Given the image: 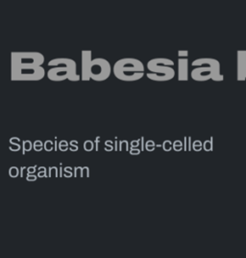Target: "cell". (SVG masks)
<instances>
[{"label":"cell","instance_id":"6da1fadb","mask_svg":"<svg viewBox=\"0 0 246 258\" xmlns=\"http://www.w3.org/2000/svg\"><path fill=\"white\" fill-rule=\"evenodd\" d=\"M44 58L37 52H13L12 53V79L31 81L40 80L44 76L42 64Z\"/></svg>","mask_w":246,"mask_h":258},{"label":"cell","instance_id":"7a4b0ae2","mask_svg":"<svg viewBox=\"0 0 246 258\" xmlns=\"http://www.w3.org/2000/svg\"><path fill=\"white\" fill-rule=\"evenodd\" d=\"M112 67L106 59L97 58L92 60V51H82V79L89 81L93 79L95 81H104L111 75Z\"/></svg>","mask_w":246,"mask_h":258},{"label":"cell","instance_id":"3957f363","mask_svg":"<svg viewBox=\"0 0 246 258\" xmlns=\"http://www.w3.org/2000/svg\"><path fill=\"white\" fill-rule=\"evenodd\" d=\"M144 64L136 58H123L114 64L115 76L124 82H135L144 76Z\"/></svg>","mask_w":246,"mask_h":258},{"label":"cell","instance_id":"277c9868","mask_svg":"<svg viewBox=\"0 0 246 258\" xmlns=\"http://www.w3.org/2000/svg\"><path fill=\"white\" fill-rule=\"evenodd\" d=\"M49 66L53 67L47 73L50 80L63 81L64 79H69L70 81H78L80 79L76 73V63L71 59L59 58L50 61Z\"/></svg>","mask_w":246,"mask_h":258},{"label":"cell","instance_id":"5b68a950","mask_svg":"<svg viewBox=\"0 0 246 258\" xmlns=\"http://www.w3.org/2000/svg\"><path fill=\"white\" fill-rule=\"evenodd\" d=\"M174 62L169 58H155L147 63L149 74L146 76L152 81L166 82L170 81L176 76L174 69Z\"/></svg>","mask_w":246,"mask_h":258},{"label":"cell","instance_id":"8992f818","mask_svg":"<svg viewBox=\"0 0 246 258\" xmlns=\"http://www.w3.org/2000/svg\"><path fill=\"white\" fill-rule=\"evenodd\" d=\"M193 67H209L213 72V81L215 82H221L224 80V76L221 75V66L219 61L214 58H199L194 60L192 63Z\"/></svg>","mask_w":246,"mask_h":258},{"label":"cell","instance_id":"52a82bcc","mask_svg":"<svg viewBox=\"0 0 246 258\" xmlns=\"http://www.w3.org/2000/svg\"><path fill=\"white\" fill-rule=\"evenodd\" d=\"M191 76L196 82H206L213 79V72L209 67H197L192 71Z\"/></svg>","mask_w":246,"mask_h":258},{"label":"cell","instance_id":"ba28073f","mask_svg":"<svg viewBox=\"0 0 246 258\" xmlns=\"http://www.w3.org/2000/svg\"><path fill=\"white\" fill-rule=\"evenodd\" d=\"M246 50H237V80L245 79Z\"/></svg>","mask_w":246,"mask_h":258},{"label":"cell","instance_id":"9c48e42d","mask_svg":"<svg viewBox=\"0 0 246 258\" xmlns=\"http://www.w3.org/2000/svg\"><path fill=\"white\" fill-rule=\"evenodd\" d=\"M189 79V59L179 58L178 59V80L187 81Z\"/></svg>","mask_w":246,"mask_h":258},{"label":"cell","instance_id":"30bf717a","mask_svg":"<svg viewBox=\"0 0 246 258\" xmlns=\"http://www.w3.org/2000/svg\"><path fill=\"white\" fill-rule=\"evenodd\" d=\"M178 56H179V58H188L189 51L188 50H179L178 51Z\"/></svg>","mask_w":246,"mask_h":258},{"label":"cell","instance_id":"8fae6325","mask_svg":"<svg viewBox=\"0 0 246 258\" xmlns=\"http://www.w3.org/2000/svg\"><path fill=\"white\" fill-rule=\"evenodd\" d=\"M245 79H246V67H245Z\"/></svg>","mask_w":246,"mask_h":258}]
</instances>
